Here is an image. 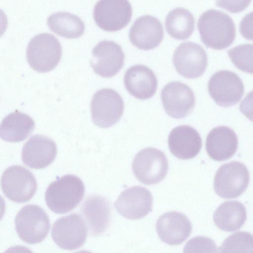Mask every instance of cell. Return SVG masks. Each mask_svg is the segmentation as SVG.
Here are the masks:
<instances>
[{
	"label": "cell",
	"mask_w": 253,
	"mask_h": 253,
	"mask_svg": "<svg viewBox=\"0 0 253 253\" xmlns=\"http://www.w3.org/2000/svg\"><path fill=\"white\" fill-rule=\"evenodd\" d=\"M201 39L208 47L221 50L228 47L236 37L232 19L226 13L216 9L208 10L200 16L198 24Z\"/></svg>",
	"instance_id": "6da1fadb"
},
{
	"label": "cell",
	"mask_w": 253,
	"mask_h": 253,
	"mask_svg": "<svg viewBox=\"0 0 253 253\" xmlns=\"http://www.w3.org/2000/svg\"><path fill=\"white\" fill-rule=\"evenodd\" d=\"M85 192L82 180L66 174L51 183L45 193V200L53 212L62 214L73 210L82 201Z\"/></svg>",
	"instance_id": "7a4b0ae2"
},
{
	"label": "cell",
	"mask_w": 253,
	"mask_h": 253,
	"mask_svg": "<svg viewBox=\"0 0 253 253\" xmlns=\"http://www.w3.org/2000/svg\"><path fill=\"white\" fill-rule=\"evenodd\" d=\"M62 55L60 42L53 34H39L29 41L26 58L29 65L39 72L53 69L58 64Z\"/></svg>",
	"instance_id": "3957f363"
},
{
	"label": "cell",
	"mask_w": 253,
	"mask_h": 253,
	"mask_svg": "<svg viewBox=\"0 0 253 253\" xmlns=\"http://www.w3.org/2000/svg\"><path fill=\"white\" fill-rule=\"evenodd\" d=\"M15 229L19 237L30 244L41 242L47 235L50 221L48 215L40 207L27 205L15 218Z\"/></svg>",
	"instance_id": "277c9868"
},
{
	"label": "cell",
	"mask_w": 253,
	"mask_h": 253,
	"mask_svg": "<svg viewBox=\"0 0 253 253\" xmlns=\"http://www.w3.org/2000/svg\"><path fill=\"white\" fill-rule=\"evenodd\" d=\"M249 181V172L245 165L233 161L222 165L217 170L214 189L221 198H236L246 190Z\"/></svg>",
	"instance_id": "5b68a950"
},
{
	"label": "cell",
	"mask_w": 253,
	"mask_h": 253,
	"mask_svg": "<svg viewBox=\"0 0 253 253\" xmlns=\"http://www.w3.org/2000/svg\"><path fill=\"white\" fill-rule=\"evenodd\" d=\"M90 110L93 123L100 127L107 128L120 120L124 112V103L116 91L104 88L93 94Z\"/></svg>",
	"instance_id": "8992f818"
},
{
	"label": "cell",
	"mask_w": 253,
	"mask_h": 253,
	"mask_svg": "<svg viewBox=\"0 0 253 253\" xmlns=\"http://www.w3.org/2000/svg\"><path fill=\"white\" fill-rule=\"evenodd\" d=\"M132 169L136 178L146 185L157 184L166 176L169 164L165 154L152 147L140 151L135 156Z\"/></svg>",
	"instance_id": "52a82bcc"
},
{
	"label": "cell",
	"mask_w": 253,
	"mask_h": 253,
	"mask_svg": "<svg viewBox=\"0 0 253 253\" xmlns=\"http://www.w3.org/2000/svg\"><path fill=\"white\" fill-rule=\"evenodd\" d=\"M1 186L4 195L16 203L29 201L37 189L33 174L25 168L17 165L9 167L4 171L1 178Z\"/></svg>",
	"instance_id": "ba28073f"
},
{
	"label": "cell",
	"mask_w": 253,
	"mask_h": 253,
	"mask_svg": "<svg viewBox=\"0 0 253 253\" xmlns=\"http://www.w3.org/2000/svg\"><path fill=\"white\" fill-rule=\"evenodd\" d=\"M132 7L126 0H101L95 4L93 15L96 24L109 32L119 31L130 22Z\"/></svg>",
	"instance_id": "9c48e42d"
},
{
	"label": "cell",
	"mask_w": 253,
	"mask_h": 253,
	"mask_svg": "<svg viewBox=\"0 0 253 253\" xmlns=\"http://www.w3.org/2000/svg\"><path fill=\"white\" fill-rule=\"evenodd\" d=\"M208 91L215 102L222 107L235 105L242 98L244 86L235 73L220 70L212 75L208 83Z\"/></svg>",
	"instance_id": "30bf717a"
},
{
	"label": "cell",
	"mask_w": 253,
	"mask_h": 253,
	"mask_svg": "<svg viewBox=\"0 0 253 253\" xmlns=\"http://www.w3.org/2000/svg\"><path fill=\"white\" fill-rule=\"evenodd\" d=\"M87 235V228L82 217L72 213L58 219L53 224L52 238L60 248L74 250L82 247Z\"/></svg>",
	"instance_id": "8fae6325"
},
{
	"label": "cell",
	"mask_w": 253,
	"mask_h": 253,
	"mask_svg": "<svg viewBox=\"0 0 253 253\" xmlns=\"http://www.w3.org/2000/svg\"><path fill=\"white\" fill-rule=\"evenodd\" d=\"M172 61L177 72L189 79L201 76L208 65L207 54L204 49L192 42L180 44L173 52Z\"/></svg>",
	"instance_id": "7c38bea8"
},
{
	"label": "cell",
	"mask_w": 253,
	"mask_h": 253,
	"mask_svg": "<svg viewBox=\"0 0 253 253\" xmlns=\"http://www.w3.org/2000/svg\"><path fill=\"white\" fill-rule=\"evenodd\" d=\"M161 100L167 114L175 119L188 116L195 105V94L192 89L179 82L167 84L162 90Z\"/></svg>",
	"instance_id": "4fadbf2b"
},
{
	"label": "cell",
	"mask_w": 253,
	"mask_h": 253,
	"mask_svg": "<svg viewBox=\"0 0 253 253\" xmlns=\"http://www.w3.org/2000/svg\"><path fill=\"white\" fill-rule=\"evenodd\" d=\"M125 57L119 44L112 41L103 40L92 49L90 63L96 74L102 77L110 78L122 69Z\"/></svg>",
	"instance_id": "5bb4252c"
},
{
	"label": "cell",
	"mask_w": 253,
	"mask_h": 253,
	"mask_svg": "<svg viewBox=\"0 0 253 253\" xmlns=\"http://www.w3.org/2000/svg\"><path fill=\"white\" fill-rule=\"evenodd\" d=\"M153 197L149 190L134 186L124 190L114 204L117 211L126 218H142L152 211Z\"/></svg>",
	"instance_id": "9a60e30c"
},
{
	"label": "cell",
	"mask_w": 253,
	"mask_h": 253,
	"mask_svg": "<svg viewBox=\"0 0 253 253\" xmlns=\"http://www.w3.org/2000/svg\"><path fill=\"white\" fill-rule=\"evenodd\" d=\"M164 30L162 23L151 15H143L136 19L129 32L131 43L142 50H151L158 46L163 40Z\"/></svg>",
	"instance_id": "2e32d148"
},
{
	"label": "cell",
	"mask_w": 253,
	"mask_h": 253,
	"mask_svg": "<svg viewBox=\"0 0 253 253\" xmlns=\"http://www.w3.org/2000/svg\"><path fill=\"white\" fill-rule=\"evenodd\" d=\"M57 147L50 138L42 135H35L24 145L22 160L27 166L35 169L44 168L54 161Z\"/></svg>",
	"instance_id": "e0dca14e"
},
{
	"label": "cell",
	"mask_w": 253,
	"mask_h": 253,
	"mask_svg": "<svg viewBox=\"0 0 253 253\" xmlns=\"http://www.w3.org/2000/svg\"><path fill=\"white\" fill-rule=\"evenodd\" d=\"M156 227L160 239L170 245L182 244L192 231L190 220L185 214L177 211L162 214L157 219Z\"/></svg>",
	"instance_id": "ac0fdd59"
},
{
	"label": "cell",
	"mask_w": 253,
	"mask_h": 253,
	"mask_svg": "<svg viewBox=\"0 0 253 253\" xmlns=\"http://www.w3.org/2000/svg\"><path fill=\"white\" fill-rule=\"evenodd\" d=\"M170 152L182 160L196 157L202 147V139L199 132L193 127L182 125L174 128L168 137Z\"/></svg>",
	"instance_id": "d6986e66"
},
{
	"label": "cell",
	"mask_w": 253,
	"mask_h": 253,
	"mask_svg": "<svg viewBox=\"0 0 253 253\" xmlns=\"http://www.w3.org/2000/svg\"><path fill=\"white\" fill-rule=\"evenodd\" d=\"M81 213L92 236L102 234L110 224V205L102 196L92 195L87 197L82 205Z\"/></svg>",
	"instance_id": "ffe728a7"
},
{
	"label": "cell",
	"mask_w": 253,
	"mask_h": 253,
	"mask_svg": "<svg viewBox=\"0 0 253 253\" xmlns=\"http://www.w3.org/2000/svg\"><path fill=\"white\" fill-rule=\"evenodd\" d=\"M124 83L127 91L134 97L145 100L155 93L158 85L157 77L149 67L141 64L129 68L124 75Z\"/></svg>",
	"instance_id": "44dd1931"
},
{
	"label": "cell",
	"mask_w": 253,
	"mask_h": 253,
	"mask_svg": "<svg viewBox=\"0 0 253 253\" xmlns=\"http://www.w3.org/2000/svg\"><path fill=\"white\" fill-rule=\"evenodd\" d=\"M238 144V138L233 130L226 126H218L209 133L206 148L211 159L222 161L229 159L234 155Z\"/></svg>",
	"instance_id": "7402d4cb"
},
{
	"label": "cell",
	"mask_w": 253,
	"mask_h": 253,
	"mask_svg": "<svg viewBox=\"0 0 253 253\" xmlns=\"http://www.w3.org/2000/svg\"><path fill=\"white\" fill-rule=\"evenodd\" d=\"M34 127L35 122L28 115L16 110L6 116L2 120L0 127V136L6 141L19 142L26 139Z\"/></svg>",
	"instance_id": "603a6c76"
},
{
	"label": "cell",
	"mask_w": 253,
	"mask_h": 253,
	"mask_svg": "<svg viewBox=\"0 0 253 253\" xmlns=\"http://www.w3.org/2000/svg\"><path fill=\"white\" fill-rule=\"evenodd\" d=\"M213 219L215 225L220 229L233 232L239 229L245 222L246 210L238 201H226L216 209Z\"/></svg>",
	"instance_id": "cb8c5ba5"
},
{
	"label": "cell",
	"mask_w": 253,
	"mask_h": 253,
	"mask_svg": "<svg viewBox=\"0 0 253 253\" xmlns=\"http://www.w3.org/2000/svg\"><path fill=\"white\" fill-rule=\"evenodd\" d=\"M49 28L54 33L66 38H77L85 30L84 22L78 16L65 11L50 15L47 20Z\"/></svg>",
	"instance_id": "d4e9b609"
},
{
	"label": "cell",
	"mask_w": 253,
	"mask_h": 253,
	"mask_svg": "<svg viewBox=\"0 0 253 253\" xmlns=\"http://www.w3.org/2000/svg\"><path fill=\"white\" fill-rule=\"evenodd\" d=\"M165 26L172 38L180 40L189 38L195 28V19L187 9L177 7L171 10L165 20Z\"/></svg>",
	"instance_id": "484cf974"
},
{
	"label": "cell",
	"mask_w": 253,
	"mask_h": 253,
	"mask_svg": "<svg viewBox=\"0 0 253 253\" xmlns=\"http://www.w3.org/2000/svg\"><path fill=\"white\" fill-rule=\"evenodd\" d=\"M219 253H253V235L244 231L232 234L223 241Z\"/></svg>",
	"instance_id": "4316f807"
},
{
	"label": "cell",
	"mask_w": 253,
	"mask_h": 253,
	"mask_svg": "<svg viewBox=\"0 0 253 253\" xmlns=\"http://www.w3.org/2000/svg\"><path fill=\"white\" fill-rule=\"evenodd\" d=\"M233 64L243 72L253 74V44H242L228 51Z\"/></svg>",
	"instance_id": "83f0119b"
},
{
	"label": "cell",
	"mask_w": 253,
	"mask_h": 253,
	"mask_svg": "<svg viewBox=\"0 0 253 253\" xmlns=\"http://www.w3.org/2000/svg\"><path fill=\"white\" fill-rule=\"evenodd\" d=\"M217 253V248L214 241L202 236L195 237L189 240L183 249V253Z\"/></svg>",
	"instance_id": "f1b7e54d"
},
{
	"label": "cell",
	"mask_w": 253,
	"mask_h": 253,
	"mask_svg": "<svg viewBox=\"0 0 253 253\" xmlns=\"http://www.w3.org/2000/svg\"><path fill=\"white\" fill-rule=\"evenodd\" d=\"M239 29L244 38L253 41V11L248 13L243 18Z\"/></svg>",
	"instance_id": "f546056e"
},
{
	"label": "cell",
	"mask_w": 253,
	"mask_h": 253,
	"mask_svg": "<svg viewBox=\"0 0 253 253\" xmlns=\"http://www.w3.org/2000/svg\"><path fill=\"white\" fill-rule=\"evenodd\" d=\"M239 109L248 119L253 122V90L249 92L242 100Z\"/></svg>",
	"instance_id": "4dcf8cb0"
},
{
	"label": "cell",
	"mask_w": 253,
	"mask_h": 253,
	"mask_svg": "<svg viewBox=\"0 0 253 253\" xmlns=\"http://www.w3.org/2000/svg\"><path fill=\"white\" fill-rule=\"evenodd\" d=\"M3 253H33L28 248L22 246H15L9 248Z\"/></svg>",
	"instance_id": "1f68e13d"
},
{
	"label": "cell",
	"mask_w": 253,
	"mask_h": 253,
	"mask_svg": "<svg viewBox=\"0 0 253 253\" xmlns=\"http://www.w3.org/2000/svg\"><path fill=\"white\" fill-rule=\"evenodd\" d=\"M75 253H91V252L87 251H81L77 252H76Z\"/></svg>",
	"instance_id": "d6a6232c"
}]
</instances>
